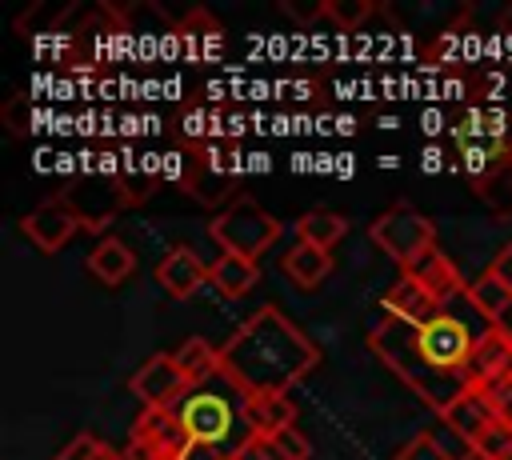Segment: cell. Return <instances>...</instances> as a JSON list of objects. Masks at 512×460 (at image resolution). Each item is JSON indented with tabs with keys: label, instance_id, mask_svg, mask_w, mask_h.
<instances>
[{
	"label": "cell",
	"instance_id": "6da1fadb",
	"mask_svg": "<svg viewBox=\"0 0 512 460\" xmlns=\"http://www.w3.org/2000/svg\"><path fill=\"white\" fill-rule=\"evenodd\" d=\"M492 324L496 320H488L476 308L472 292L460 288L424 324H408V320L380 312V320L368 332V344L376 360L388 364L440 416L468 392V376H464L468 360Z\"/></svg>",
	"mask_w": 512,
	"mask_h": 460
},
{
	"label": "cell",
	"instance_id": "7a4b0ae2",
	"mask_svg": "<svg viewBox=\"0 0 512 460\" xmlns=\"http://www.w3.org/2000/svg\"><path fill=\"white\" fill-rule=\"evenodd\" d=\"M320 364L316 344L276 308H256L224 344H220V372L244 396H272L300 384Z\"/></svg>",
	"mask_w": 512,
	"mask_h": 460
},
{
	"label": "cell",
	"instance_id": "3957f363",
	"mask_svg": "<svg viewBox=\"0 0 512 460\" xmlns=\"http://www.w3.org/2000/svg\"><path fill=\"white\" fill-rule=\"evenodd\" d=\"M172 412H176L188 444L224 448L232 460L256 440L248 428V396L224 372H216L204 384H192Z\"/></svg>",
	"mask_w": 512,
	"mask_h": 460
},
{
	"label": "cell",
	"instance_id": "277c9868",
	"mask_svg": "<svg viewBox=\"0 0 512 460\" xmlns=\"http://www.w3.org/2000/svg\"><path fill=\"white\" fill-rule=\"evenodd\" d=\"M208 236L220 252H232V256H248V260H260L276 236H280V224L268 208H260L256 200L248 196H236L212 224H208Z\"/></svg>",
	"mask_w": 512,
	"mask_h": 460
},
{
	"label": "cell",
	"instance_id": "5b68a950",
	"mask_svg": "<svg viewBox=\"0 0 512 460\" xmlns=\"http://www.w3.org/2000/svg\"><path fill=\"white\" fill-rule=\"evenodd\" d=\"M368 236H372V244H376L384 256H392V260L400 264V272H404L408 264H416L428 248H436V232H432L428 216L416 212V208L404 204V200L392 204L388 212H380V216L372 220Z\"/></svg>",
	"mask_w": 512,
	"mask_h": 460
},
{
	"label": "cell",
	"instance_id": "8992f818",
	"mask_svg": "<svg viewBox=\"0 0 512 460\" xmlns=\"http://www.w3.org/2000/svg\"><path fill=\"white\" fill-rule=\"evenodd\" d=\"M128 180L112 176V172H88V176H76L64 192V200L72 204V212L80 216V224L88 232H100L116 220V212L128 204Z\"/></svg>",
	"mask_w": 512,
	"mask_h": 460
},
{
	"label": "cell",
	"instance_id": "52a82bcc",
	"mask_svg": "<svg viewBox=\"0 0 512 460\" xmlns=\"http://www.w3.org/2000/svg\"><path fill=\"white\" fill-rule=\"evenodd\" d=\"M188 376L176 364V352H156L132 372V392L144 408H176L188 392Z\"/></svg>",
	"mask_w": 512,
	"mask_h": 460
},
{
	"label": "cell",
	"instance_id": "ba28073f",
	"mask_svg": "<svg viewBox=\"0 0 512 460\" xmlns=\"http://www.w3.org/2000/svg\"><path fill=\"white\" fill-rule=\"evenodd\" d=\"M20 228H24V236L40 248V252H60L84 224H80V216L72 212V204L64 200V196H48V200H40L24 220H20Z\"/></svg>",
	"mask_w": 512,
	"mask_h": 460
},
{
	"label": "cell",
	"instance_id": "9c48e42d",
	"mask_svg": "<svg viewBox=\"0 0 512 460\" xmlns=\"http://www.w3.org/2000/svg\"><path fill=\"white\" fill-rule=\"evenodd\" d=\"M464 376H468V388H492L500 380H512V332L504 324H492L480 336Z\"/></svg>",
	"mask_w": 512,
	"mask_h": 460
},
{
	"label": "cell",
	"instance_id": "30bf717a",
	"mask_svg": "<svg viewBox=\"0 0 512 460\" xmlns=\"http://www.w3.org/2000/svg\"><path fill=\"white\" fill-rule=\"evenodd\" d=\"M208 280V264L196 256V248L188 244H172L160 264H156V284L172 296V300H188L192 292H200Z\"/></svg>",
	"mask_w": 512,
	"mask_h": 460
},
{
	"label": "cell",
	"instance_id": "8fae6325",
	"mask_svg": "<svg viewBox=\"0 0 512 460\" xmlns=\"http://www.w3.org/2000/svg\"><path fill=\"white\" fill-rule=\"evenodd\" d=\"M132 444L152 448L160 460H184L188 436H184V428H180L172 408H144L140 420L132 424Z\"/></svg>",
	"mask_w": 512,
	"mask_h": 460
},
{
	"label": "cell",
	"instance_id": "7c38bea8",
	"mask_svg": "<svg viewBox=\"0 0 512 460\" xmlns=\"http://www.w3.org/2000/svg\"><path fill=\"white\" fill-rule=\"evenodd\" d=\"M440 424H448L456 436H464L476 448V440L496 424V412H492V404H488V396L480 388H468L448 412H440Z\"/></svg>",
	"mask_w": 512,
	"mask_h": 460
},
{
	"label": "cell",
	"instance_id": "4fadbf2b",
	"mask_svg": "<svg viewBox=\"0 0 512 460\" xmlns=\"http://www.w3.org/2000/svg\"><path fill=\"white\" fill-rule=\"evenodd\" d=\"M384 312L396 316V320H408V324H424V320H432L440 312V300L428 288H420L412 276L400 272L396 284L384 292Z\"/></svg>",
	"mask_w": 512,
	"mask_h": 460
},
{
	"label": "cell",
	"instance_id": "5bb4252c",
	"mask_svg": "<svg viewBox=\"0 0 512 460\" xmlns=\"http://www.w3.org/2000/svg\"><path fill=\"white\" fill-rule=\"evenodd\" d=\"M208 284L228 296V300H240L248 296L256 284H260V264L248 260V256H232V252H220L212 264H208Z\"/></svg>",
	"mask_w": 512,
	"mask_h": 460
},
{
	"label": "cell",
	"instance_id": "9a60e30c",
	"mask_svg": "<svg viewBox=\"0 0 512 460\" xmlns=\"http://www.w3.org/2000/svg\"><path fill=\"white\" fill-rule=\"evenodd\" d=\"M404 276H412L420 288H428V292H432L440 304H444L448 296H456L460 288H468V284L460 280L456 264H452V260H448L440 248H428V252H424L416 264H408V268H404Z\"/></svg>",
	"mask_w": 512,
	"mask_h": 460
},
{
	"label": "cell",
	"instance_id": "2e32d148",
	"mask_svg": "<svg viewBox=\"0 0 512 460\" xmlns=\"http://www.w3.org/2000/svg\"><path fill=\"white\" fill-rule=\"evenodd\" d=\"M88 272H92L104 288H116V284H124V280L136 272V252H132L124 240L104 236V240H96L92 252H88Z\"/></svg>",
	"mask_w": 512,
	"mask_h": 460
},
{
	"label": "cell",
	"instance_id": "e0dca14e",
	"mask_svg": "<svg viewBox=\"0 0 512 460\" xmlns=\"http://www.w3.org/2000/svg\"><path fill=\"white\" fill-rule=\"evenodd\" d=\"M280 272H284V276H288L296 288L312 292L316 284H324V280H328V272H332V252H324V248H316V244L296 240V244L284 252Z\"/></svg>",
	"mask_w": 512,
	"mask_h": 460
},
{
	"label": "cell",
	"instance_id": "ac0fdd59",
	"mask_svg": "<svg viewBox=\"0 0 512 460\" xmlns=\"http://www.w3.org/2000/svg\"><path fill=\"white\" fill-rule=\"evenodd\" d=\"M248 428L252 436H276L284 428H296V404L288 392L272 396H248Z\"/></svg>",
	"mask_w": 512,
	"mask_h": 460
},
{
	"label": "cell",
	"instance_id": "d6986e66",
	"mask_svg": "<svg viewBox=\"0 0 512 460\" xmlns=\"http://www.w3.org/2000/svg\"><path fill=\"white\" fill-rule=\"evenodd\" d=\"M176 364L188 376V384H204V380H212L220 372V348H212L204 336H188L176 348Z\"/></svg>",
	"mask_w": 512,
	"mask_h": 460
},
{
	"label": "cell",
	"instance_id": "ffe728a7",
	"mask_svg": "<svg viewBox=\"0 0 512 460\" xmlns=\"http://www.w3.org/2000/svg\"><path fill=\"white\" fill-rule=\"evenodd\" d=\"M296 232H300V240H304V244H316V248L332 252V244H336V240H344V232H348V220H344L340 212H328V208H312V212H304V216H300Z\"/></svg>",
	"mask_w": 512,
	"mask_h": 460
},
{
	"label": "cell",
	"instance_id": "44dd1931",
	"mask_svg": "<svg viewBox=\"0 0 512 460\" xmlns=\"http://www.w3.org/2000/svg\"><path fill=\"white\" fill-rule=\"evenodd\" d=\"M468 292H472L476 308H480L488 320H496V324H500V316L512 308V288H508L492 268H488L480 280H472V284H468Z\"/></svg>",
	"mask_w": 512,
	"mask_h": 460
},
{
	"label": "cell",
	"instance_id": "7402d4cb",
	"mask_svg": "<svg viewBox=\"0 0 512 460\" xmlns=\"http://www.w3.org/2000/svg\"><path fill=\"white\" fill-rule=\"evenodd\" d=\"M260 444H264V452H268L272 460H308V456H312V444H308L296 428H284V432H276V436H260Z\"/></svg>",
	"mask_w": 512,
	"mask_h": 460
},
{
	"label": "cell",
	"instance_id": "603a6c76",
	"mask_svg": "<svg viewBox=\"0 0 512 460\" xmlns=\"http://www.w3.org/2000/svg\"><path fill=\"white\" fill-rule=\"evenodd\" d=\"M0 124H4L12 136L32 132V100H28V96H20V92H12V96L0 104Z\"/></svg>",
	"mask_w": 512,
	"mask_h": 460
},
{
	"label": "cell",
	"instance_id": "cb8c5ba5",
	"mask_svg": "<svg viewBox=\"0 0 512 460\" xmlns=\"http://www.w3.org/2000/svg\"><path fill=\"white\" fill-rule=\"evenodd\" d=\"M508 452H512V424L496 420V424L476 440V456H480V460H504Z\"/></svg>",
	"mask_w": 512,
	"mask_h": 460
},
{
	"label": "cell",
	"instance_id": "d4e9b609",
	"mask_svg": "<svg viewBox=\"0 0 512 460\" xmlns=\"http://www.w3.org/2000/svg\"><path fill=\"white\" fill-rule=\"evenodd\" d=\"M392 460H452V456L436 444V436H432V432H420V436H412V440H408Z\"/></svg>",
	"mask_w": 512,
	"mask_h": 460
},
{
	"label": "cell",
	"instance_id": "484cf974",
	"mask_svg": "<svg viewBox=\"0 0 512 460\" xmlns=\"http://www.w3.org/2000/svg\"><path fill=\"white\" fill-rule=\"evenodd\" d=\"M368 12H372L368 0H328V16L336 20V28H356Z\"/></svg>",
	"mask_w": 512,
	"mask_h": 460
},
{
	"label": "cell",
	"instance_id": "4316f807",
	"mask_svg": "<svg viewBox=\"0 0 512 460\" xmlns=\"http://www.w3.org/2000/svg\"><path fill=\"white\" fill-rule=\"evenodd\" d=\"M100 452H104V444H100L92 432H80V436H72L52 460H96Z\"/></svg>",
	"mask_w": 512,
	"mask_h": 460
},
{
	"label": "cell",
	"instance_id": "83f0119b",
	"mask_svg": "<svg viewBox=\"0 0 512 460\" xmlns=\"http://www.w3.org/2000/svg\"><path fill=\"white\" fill-rule=\"evenodd\" d=\"M480 392L488 396V404H492L496 420L512 424V380H500V384H492V388H480Z\"/></svg>",
	"mask_w": 512,
	"mask_h": 460
},
{
	"label": "cell",
	"instance_id": "f1b7e54d",
	"mask_svg": "<svg viewBox=\"0 0 512 460\" xmlns=\"http://www.w3.org/2000/svg\"><path fill=\"white\" fill-rule=\"evenodd\" d=\"M280 8H284V16H292V20H300V24H308V20H316V16H328V0H312V4L284 0Z\"/></svg>",
	"mask_w": 512,
	"mask_h": 460
},
{
	"label": "cell",
	"instance_id": "f546056e",
	"mask_svg": "<svg viewBox=\"0 0 512 460\" xmlns=\"http://www.w3.org/2000/svg\"><path fill=\"white\" fill-rule=\"evenodd\" d=\"M184 460H232L224 448H212V444H188L184 448Z\"/></svg>",
	"mask_w": 512,
	"mask_h": 460
},
{
	"label": "cell",
	"instance_id": "4dcf8cb0",
	"mask_svg": "<svg viewBox=\"0 0 512 460\" xmlns=\"http://www.w3.org/2000/svg\"><path fill=\"white\" fill-rule=\"evenodd\" d=\"M492 272H496V276H500V280L512 288V244H504V252L492 260Z\"/></svg>",
	"mask_w": 512,
	"mask_h": 460
},
{
	"label": "cell",
	"instance_id": "1f68e13d",
	"mask_svg": "<svg viewBox=\"0 0 512 460\" xmlns=\"http://www.w3.org/2000/svg\"><path fill=\"white\" fill-rule=\"evenodd\" d=\"M236 460H272V456L264 452V444H260V436H256V440H252V444H248V448H244Z\"/></svg>",
	"mask_w": 512,
	"mask_h": 460
},
{
	"label": "cell",
	"instance_id": "d6a6232c",
	"mask_svg": "<svg viewBox=\"0 0 512 460\" xmlns=\"http://www.w3.org/2000/svg\"><path fill=\"white\" fill-rule=\"evenodd\" d=\"M96 460H124V452H116V448H108V444H104V452H100Z\"/></svg>",
	"mask_w": 512,
	"mask_h": 460
},
{
	"label": "cell",
	"instance_id": "836d02e7",
	"mask_svg": "<svg viewBox=\"0 0 512 460\" xmlns=\"http://www.w3.org/2000/svg\"><path fill=\"white\" fill-rule=\"evenodd\" d=\"M504 460H512V452H508V456H504Z\"/></svg>",
	"mask_w": 512,
	"mask_h": 460
}]
</instances>
